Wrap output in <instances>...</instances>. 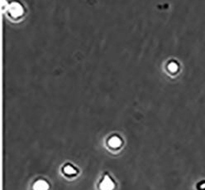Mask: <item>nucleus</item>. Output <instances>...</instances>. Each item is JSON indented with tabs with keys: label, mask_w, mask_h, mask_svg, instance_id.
Masks as SVG:
<instances>
[{
	"label": "nucleus",
	"mask_w": 205,
	"mask_h": 190,
	"mask_svg": "<svg viewBox=\"0 0 205 190\" xmlns=\"http://www.w3.org/2000/svg\"><path fill=\"white\" fill-rule=\"evenodd\" d=\"M10 9L13 14H19L20 13H22V6L17 3H13Z\"/></svg>",
	"instance_id": "3"
},
{
	"label": "nucleus",
	"mask_w": 205,
	"mask_h": 190,
	"mask_svg": "<svg viewBox=\"0 0 205 190\" xmlns=\"http://www.w3.org/2000/svg\"><path fill=\"white\" fill-rule=\"evenodd\" d=\"M64 170H65V172L66 174H75V173L76 172L75 169L73 168L72 166H71V165L65 166V168H64Z\"/></svg>",
	"instance_id": "5"
},
{
	"label": "nucleus",
	"mask_w": 205,
	"mask_h": 190,
	"mask_svg": "<svg viewBox=\"0 0 205 190\" xmlns=\"http://www.w3.org/2000/svg\"><path fill=\"white\" fill-rule=\"evenodd\" d=\"M109 145L113 147H118L121 145V139L118 137L114 136L109 139Z\"/></svg>",
	"instance_id": "4"
},
{
	"label": "nucleus",
	"mask_w": 205,
	"mask_h": 190,
	"mask_svg": "<svg viewBox=\"0 0 205 190\" xmlns=\"http://www.w3.org/2000/svg\"><path fill=\"white\" fill-rule=\"evenodd\" d=\"M113 188H114V183L113 182V180L108 176H105L103 181L100 183L101 190H113Z\"/></svg>",
	"instance_id": "1"
},
{
	"label": "nucleus",
	"mask_w": 205,
	"mask_h": 190,
	"mask_svg": "<svg viewBox=\"0 0 205 190\" xmlns=\"http://www.w3.org/2000/svg\"><path fill=\"white\" fill-rule=\"evenodd\" d=\"M35 190H47L48 189V183L45 180H38L34 184Z\"/></svg>",
	"instance_id": "2"
}]
</instances>
